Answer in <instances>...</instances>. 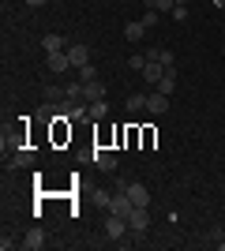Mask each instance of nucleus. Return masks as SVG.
Returning <instances> with one entry per match:
<instances>
[{"label":"nucleus","instance_id":"f257e3e1","mask_svg":"<svg viewBox=\"0 0 225 251\" xmlns=\"http://www.w3.org/2000/svg\"><path fill=\"white\" fill-rule=\"evenodd\" d=\"M128 225H131V236L139 240L143 232L150 229V214H147V206H131V214H128Z\"/></svg>","mask_w":225,"mask_h":251},{"label":"nucleus","instance_id":"f03ea898","mask_svg":"<svg viewBox=\"0 0 225 251\" xmlns=\"http://www.w3.org/2000/svg\"><path fill=\"white\" fill-rule=\"evenodd\" d=\"M128 218H120V214H109L105 218V236L109 240H124V236H128Z\"/></svg>","mask_w":225,"mask_h":251},{"label":"nucleus","instance_id":"7ed1b4c3","mask_svg":"<svg viewBox=\"0 0 225 251\" xmlns=\"http://www.w3.org/2000/svg\"><path fill=\"white\" fill-rule=\"evenodd\" d=\"M109 214H120V218H128V214H131V199H128V191H124V188H120L117 191V195H113V199H109Z\"/></svg>","mask_w":225,"mask_h":251},{"label":"nucleus","instance_id":"20e7f679","mask_svg":"<svg viewBox=\"0 0 225 251\" xmlns=\"http://www.w3.org/2000/svg\"><path fill=\"white\" fill-rule=\"evenodd\" d=\"M128 199H131V206H150V188L147 184H128Z\"/></svg>","mask_w":225,"mask_h":251},{"label":"nucleus","instance_id":"39448f33","mask_svg":"<svg viewBox=\"0 0 225 251\" xmlns=\"http://www.w3.org/2000/svg\"><path fill=\"white\" fill-rule=\"evenodd\" d=\"M45 64H49V72H53V75L68 72V68H72V60H68V49H64V52H45Z\"/></svg>","mask_w":225,"mask_h":251},{"label":"nucleus","instance_id":"423d86ee","mask_svg":"<svg viewBox=\"0 0 225 251\" xmlns=\"http://www.w3.org/2000/svg\"><path fill=\"white\" fill-rule=\"evenodd\" d=\"M165 72H169L165 64H158V60H147V68H143V79H147L150 86H158L161 79H165Z\"/></svg>","mask_w":225,"mask_h":251},{"label":"nucleus","instance_id":"0eeeda50","mask_svg":"<svg viewBox=\"0 0 225 251\" xmlns=\"http://www.w3.org/2000/svg\"><path fill=\"white\" fill-rule=\"evenodd\" d=\"M68 60H72V68L79 72V68L90 64V49H86V45H68Z\"/></svg>","mask_w":225,"mask_h":251},{"label":"nucleus","instance_id":"6e6552de","mask_svg":"<svg viewBox=\"0 0 225 251\" xmlns=\"http://www.w3.org/2000/svg\"><path fill=\"white\" fill-rule=\"evenodd\" d=\"M105 98V86H101V79H90V83H83V101L86 105H94Z\"/></svg>","mask_w":225,"mask_h":251},{"label":"nucleus","instance_id":"1a4fd4ad","mask_svg":"<svg viewBox=\"0 0 225 251\" xmlns=\"http://www.w3.org/2000/svg\"><path fill=\"white\" fill-rule=\"evenodd\" d=\"M19 248H26V251H42V248H45V232H42V229H30V232L19 240Z\"/></svg>","mask_w":225,"mask_h":251},{"label":"nucleus","instance_id":"9d476101","mask_svg":"<svg viewBox=\"0 0 225 251\" xmlns=\"http://www.w3.org/2000/svg\"><path fill=\"white\" fill-rule=\"evenodd\" d=\"M90 161H94L101 173H113V169H117V157L109 154V150H94V154H90Z\"/></svg>","mask_w":225,"mask_h":251},{"label":"nucleus","instance_id":"9b49d317","mask_svg":"<svg viewBox=\"0 0 225 251\" xmlns=\"http://www.w3.org/2000/svg\"><path fill=\"white\" fill-rule=\"evenodd\" d=\"M147 109H150L154 116L169 113V94H161V90H158V94H150V98H147Z\"/></svg>","mask_w":225,"mask_h":251},{"label":"nucleus","instance_id":"f8f14e48","mask_svg":"<svg viewBox=\"0 0 225 251\" xmlns=\"http://www.w3.org/2000/svg\"><path fill=\"white\" fill-rule=\"evenodd\" d=\"M42 49L45 52H64V34H45V38H42Z\"/></svg>","mask_w":225,"mask_h":251},{"label":"nucleus","instance_id":"ddd939ff","mask_svg":"<svg viewBox=\"0 0 225 251\" xmlns=\"http://www.w3.org/2000/svg\"><path fill=\"white\" fill-rule=\"evenodd\" d=\"M158 90H161V94H176V68H169V72H165V79H161V83H158Z\"/></svg>","mask_w":225,"mask_h":251},{"label":"nucleus","instance_id":"4468645a","mask_svg":"<svg viewBox=\"0 0 225 251\" xmlns=\"http://www.w3.org/2000/svg\"><path fill=\"white\" fill-rule=\"evenodd\" d=\"M147 60H158V64H165V68H176V60H173V52H169V49H150V52H147Z\"/></svg>","mask_w":225,"mask_h":251},{"label":"nucleus","instance_id":"2eb2a0df","mask_svg":"<svg viewBox=\"0 0 225 251\" xmlns=\"http://www.w3.org/2000/svg\"><path fill=\"white\" fill-rule=\"evenodd\" d=\"M143 34H147V26H143V23H128V26H124V38H128V42H139Z\"/></svg>","mask_w":225,"mask_h":251},{"label":"nucleus","instance_id":"dca6fc26","mask_svg":"<svg viewBox=\"0 0 225 251\" xmlns=\"http://www.w3.org/2000/svg\"><path fill=\"white\" fill-rule=\"evenodd\" d=\"M30 161H34V154H30V150H19V154L11 157L8 165H11V169H26V165H30Z\"/></svg>","mask_w":225,"mask_h":251},{"label":"nucleus","instance_id":"f3484780","mask_svg":"<svg viewBox=\"0 0 225 251\" xmlns=\"http://www.w3.org/2000/svg\"><path fill=\"white\" fill-rule=\"evenodd\" d=\"M86 113L94 116V120H105V113H109V105H105V98H101V101H94V105H86Z\"/></svg>","mask_w":225,"mask_h":251},{"label":"nucleus","instance_id":"a211bd4d","mask_svg":"<svg viewBox=\"0 0 225 251\" xmlns=\"http://www.w3.org/2000/svg\"><path fill=\"white\" fill-rule=\"evenodd\" d=\"M147 109V94H128V113H139Z\"/></svg>","mask_w":225,"mask_h":251},{"label":"nucleus","instance_id":"6ab92c4d","mask_svg":"<svg viewBox=\"0 0 225 251\" xmlns=\"http://www.w3.org/2000/svg\"><path fill=\"white\" fill-rule=\"evenodd\" d=\"M128 68H131V72H143V68H147V52H131V56H128Z\"/></svg>","mask_w":225,"mask_h":251},{"label":"nucleus","instance_id":"aec40b11","mask_svg":"<svg viewBox=\"0 0 225 251\" xmlns=\"http://www.w3.org/2000/svg\"><path fill=\"white\" fill-rule=\"evenodd\" d=\"M90 79H98V68H94V64L79 68V83H90Z\"/></svg>","mask_w":225,"mask_h":251},{"label":"nucleus","instance_id":"412c9836","mask_svg":"<svg viewBox=\"0 0 225 251\" xmlns=\"http://www.w3.org/2000/svg\"><path fill=\"white\" fill-rule=\"evenodd\" d=\"M143 26H147V30H154V26H158V11H154V8H147V15H143Z\"/></svg>","mask_w":225,"mask_h":251},{"label":"nucleus","instance_id":"4be33fe9","mask_svg":"<svg viewBox=\"0 0 225 251\" xmlns=\"http://www.w3.org/2000/svg\"><path fill=\"white\" fill-rule=\"evenodd\" d=\"M169 15H173V19H176V23H184V19H188V4H176V8H173Z\"/></svg>","mask_w":225,"mask_h":251},{"label":"nucleus","instance_id":"5701e85b","mask_svg":"<svg viewBox=\"0 0 225 251\" xmlns=\"http://www.w3.org/2000/svg\"><path fill=\"white\" fill-rule=\"evenodd\" d=\"M26 4H30V8H42V4H45V0H26Z\"/></svg>","mask_w":225,"mask_h":251},{"label":"nucleus","instance_id":"b1692460","mask_svg":"<svg viewBox=\"0 0 225 251\" xmlns=\"http://www.w3.org/2000/svg\"><path fill=\"white\" fill-rule=\"evenodd\" d=\"M173 4H188V0H173Z\"/></svg>","mask_w":225,"mask_h":251}]
</instances>
